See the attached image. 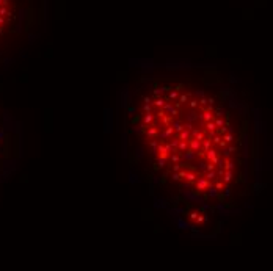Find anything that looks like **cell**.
<instances>
[{
  "label": "cell",
  "instance_id": "cell-1",
  "mask_svg": "<svg viewBox=\"0 0 273 271\" xmlns=\"http://www.w3.org/2000/svg\"><path fill=\"white\" fill-rule=\"evenodd\" d=\"M130 150L171 202L209 215L239 201L250 169V121L234 94L204 77L154 75L126 104Z\"/></svg>",
  "mask_w": 273,
  "mask_h": 271
}]
</instances>
